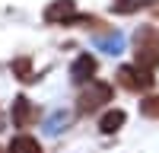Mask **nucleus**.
<instances>
[{"mask_svg":"<svg viewBox=\"0 0 159 153\" xmlns=\"http://www.w3.org/2000/svg\"><path fill=\"white\" fill-rule=\"evenodd\" d=\"M134 64L143 70H156L159 67V38L153 26H143L134 35Z\"/></svg>","mask_w":159,"mask_h":153,"instance_id":"nucleus-1","label":"nucleus"},{"mask_svg":"<svg viewBox=\"0 0 159 153\" xmlns=\"http://www.w3.org/2000/svg\"><path fill=\"white\" fill-rule=\"evenodd\" d=\"M111 96H115V89H111L108 83H102V80H92V83H86L83 89H80L76 112H80V115H92L96 109H102L105 102H111Z\"/></svg>","mask_w":159,"mask_h":153,"instance_id":"nucleus-2","label":"nucleus"},{"mask_svg":"<svg viewBox=\"0 0 159 153\" xmlns=\"http://www.w3.org/2000/svg\"><path fill=\"white\" fill-rule=\"evenodd\" d=\"M115 76H118V86H124L127 93H147V89H153V83H156L153 70H143L137 64H121Z\"/></svg>","mask_w":159,"mask_h":153,"instance_id":"nucleus-3","label":"nucleus"},{"mask_svg":"<svg viewBox=\"0 0 159 153\" xmlns=\"http://www.w3.org/2000/svg\"><path fill=\"white\" fill-rule=\"evenodd\" d=\"M96 73H99V61H96V54L83 51V54L73 58V64H70V80H73L76 86L92 83V80H96Z\"/></svg>","mask_w":159,"mask_h":153,"instance_id":"nucleus-4","label":"nucleus"},{"mask_svg":"<svg viewBox=\"0 0 159 153\" xmlns=\"http://www.w3.org/2000/svg\"><path fill=\"white\" fill-rule=\"evenodd\" d=\"M42 16L51 26H70L76 19V0H51Z\"/></svg>","mask_w":159,"mask_h":153,"instance_id":"nucleus-5","label":"nucleus"},{"mask_svg":"<svg viewBox=\"0 0 159 153\" xmlns=\"http://www.w3.org/2000/svg\"><path fill=\"white\" fill-rule=\"evenodd\" d=\"M10 118H13V128L25 131V128H32V124L38 121V109L32 105V99L16 96V99H13V112H10Z\"/></svg>","mask_w":159,"mask_h":153,"instance_id":"nucleus-6","label":"nucleus"},{"mask_svg":"<svg viewBox=\"0 0 159 153\" xmlns=\"http://www.w3.org/2000/svg\"><path fill=\"white\" fill-rule=\"evenodd\" d=\"M124 124H127V112L124 109H108V112H102V118H99V131L102 134H118Z\"/></svg>","mask_w":159,"mask_h":153,"instance_id":"nucleus-7","label":"nucleus"},{"mask_svg":"<svg viewBox=\"0 0 159 153\" xmlns=\"http://www.w3.org/2000/svg\"><path fill=\"white\" fill-rule=\"evenodd\" d=\"M7 153H42V144L32 137V134H25V131H19L16 137L10 140V147H7Z\"/></svg>","mask_w":159,"mask_h":153,"instance_id":"nucleus-8","label":"nucleus"},{"mask_svg":"<svg viewBox=\"0 0 159 153\" xmlns=\"http://www.w3.org/2000/svg\"><path fill=\"white\" fill-rule=\"evenodd\" d=\"M10 70H13V76H16V80H22V83L35 80V76H32V58H16V61L10 64Z\"/></svg>","mask_w":159,"mask_h":153,"instance_id":"nucleus-9","label":"nucleus"},{"mask_svg":"<svg viewBox=\"0 0 159 153\" xmlns=\"http://www.w3.org/2000/svg\"><path fill=\"white\" fill-rule=\"evenodd\" d=\"M147 7V0H115L111 3V13H118V16H127V13H137Z\"/></svg>","mask_w":159,"mask_h":153,"instance_id":"nucleus-10","label":"nucleus"},{"mask_svg":"<svg viewBox=\"0 0 159 153\" xmlns=\"http://www.w3.org/2000/svg\"><path fill=\"white\" fill-rule=\"evenodd\" d=\"M140 112L147 115V118H159V93L153 96H143V102H140Z\"/></svg>","mask_w":159,"mask_h":153,"instance_id":"nucleus-11","label":"nucleus"},{"mask_svg":"<svg viewBox=\"0 0 159 153\" xmlns=\"http://www.w3.org/2000/svg\"><path fill=\"white\" fill-rule=\"evenodd\" d=\"M0 153H3V150H0Z\"/></svg>","mask_w":159,"mask_h":153,"instance_id":"nucleus-12","label":"nucleus"}]
</instances>
